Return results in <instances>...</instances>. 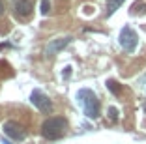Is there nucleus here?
I'll return each instance as SVG.
<instances>
[{
  "label": "nucleus",
  "mask_w": 146,
  "mask_h": 144,
  "mask_svg": "<svg viewBox=\"0 0 146 144\" xmlns=\"http://www.w3.org/2000/svg\"><path fill=\"white\" fill-rule=\"evenodd\" d=\"M66 127H68L66 118H62V116H51V118H47L41 123V135L49 140L62 139L66 133Z\"/></svg>",
  "instance_id": "obj_1"
},
{
  "label": "nucleus",
  "mask_w": 146,
  "mask_h": 144,
  "mask_svg": "<svg viewBox=\"0 0 146 144\" xmlns=\"http://www.w3.org/2000/svg\"><path fill=\"white\" fill-rule=\"evenodd\" d=\"M77 99L81 101L82 109H84V114L88 116V118L96 120L99 116V99L96 98V94L92 92V90H88V88L79 90Z\"/></svg>",
  "instance_id": "obj_2"
},
{
  "label": "nucleus",
  "mask_w": 146,
  "mask_h": 144,
  "mask_svg": "<svg viewBox=\"0 0 146 144\" xmlns=\"http://www.w3.org/2000/svg\"><path fill=\"white\" fill-rule=\"evenodd\" d=\"M30 101L39 112H43V114H49L52 110V101L49 99V96H45V94L41 92V90H34V92H32Z\"/></svg>",
  "instance_id": "obj_3"
},
{
  "label": "nucleus",
  "mask_w": 146,
  "mask_h": 144,
  "mask_svg": "<svg viewBox=\"0 0 146 144\" xmlns=\"http://www.w3.org/2000/svg\"><path fill=\"white\" fill-rule=\"evenodd\" d=\"M2 131H4V135L9 137L11 140H23L26 137L25 127H23L19 122H15V120H8V122L2 123Z\"/></svg>",
  "instance_id": "obj_4"
},
{
  "label": "nucleus",
  "mask_w": 146,
  "mask_h": 144,
  "mask_svg": "<svg viewBox=\"0 0 146 144\" xmlns=\"http://www.w3.org/2000/svg\"><path fill=\"white\" fill-rule=\"evenodd\" d=\"M137 34H135V30H131L129 26H125L124 30L120 32V45L124 47V51L131 52L135 51V47H137Z\"/></svg>",
  "instance_id": "obj_5"
},
{
  "label": "nucleus",
  "mask_w": 146,
  "mask_h": 144,
  "mask_svg": "<svg viewBox=\"0 0 146 144\" xmlns=\"http://www.w3.org/2000/svg\"><path fill=\"white\" fill-rule=\"evenodd\" d=\"M32 9H34L32 0H15V4H13V11H15V15L21 17V19L30 17Z\"/></svg>",
  "instance_id": "obj_6"
},
{
  "label": "nucleus",
  "mask_w": 146,
  "mask_h": 144,
  "mask_svg": "<svg viewBox=\"0 0 146 144\" xmlns=\"http://www.w3.org/2000/svg\"><path fill=\"white\" fill-rule=\"evenodd\" d=\"M69 43H71V38H69V36H66V38H58V39H52V41L47 45V54L49 56H54L56 52H60L64 47L69 45Z\"/></svg>",
  "instance_id": "obj_7"
},
{
  "label": "nucleus",
  "mask_w": 146,
  "mask_h": 144,
  "mask_svg": "<svg viewBox=\"0 0 146 144\" xmlns=\"http://www.w3.org/2000/svg\"><path fill=\"white\" fill-rule=\"evenodd\" d=\"M129 11H131V15H142L146 11V0H137Z\"/></svg>",
  "instance_id": "obj_8"
},
{
  "label": "nucleus",
  "mask_w": 146,
  "mask_h": 144,
  "mask_svg": "<svg viewBox=\"0 0 146 144\" xmlns=\"http://www.w3.org/2000/svg\"><path fill=\"white\" fill-rule=\"evenodd\" d=\"M122 4H124V0H107V15H112Z\"/></svg>",
  "instance_id": "obj_9"
},
{
  "label": "nucleus",
  "mask_w": 146,
  "mask_h": 144,
  "mask_svg": "<svg viewBox=\"0 0 146 144\" xmlns=\"http://www.w3.org/2000/svg\"><path fill=\"white\" fill-rule=\"evenodd\" d=\"M107 88L111 90L114 96H118V94H120V90H122V88H120V84H118L116 81H112V79H111V81H107Z\"/></svg>",
  "instance_id": "obj_10"
},
{
  "label": "nucleus",
  "mask_w": 146,
  "mask_h": 144,
  "mask_svg": "<svg viewBox=\"0 0 146 144\" xmlns=\"http://www.w3.org/2000/svg\"><path fill=\"white\" fill-rule=\"evenodd\" d=\"M49 11H51V2H49V0H41V13L47 15Z\"/></svg>",
  "instance_id": "obj_11"
},
{
  "label": "nucleus",
  "mask_w": 146,
  "mask_h": 144,
  "mask_svg": "<svg viewBox=\"0 0 146 144\" xmlns=\"http://www.w3.org/2000/svg\"><path fill=\"white\" fill-rule=\"evenodd\" d=\"M109 118H111L112 122H116V120H118V109L111 107V109H109Z\"/></svg>",
  "instance_id": "obj_12"
},
{
  "label": "nucleus",
  "mask_w": 146,
  "mask_h": 144,
  "mask_svg": "<svg viewBox=\"0 0 146 144\" xmlns=\"http://www.w3.org/2000/svg\"><path fill=\"white\" fill-rule=\"evenodd\" d=\"M4 13V0H0V15Z\"/></svg>",
  "instance_id": "obj_13"
},
{
  "label": "nucleus",
  "mask_w": 146,
  "mask_h": 144,
  "mask_svg": "<svg viewBox=\"0 0 146 144\" xmlns=\"http://www.w3.org/2000/svg\"><path fill=\"white\" fill-rule=\"evenodd\" d=\"M144 112H146V103H144Z\"/></svg>",
  "instance_id": "obj_14"
}]
</instances>
